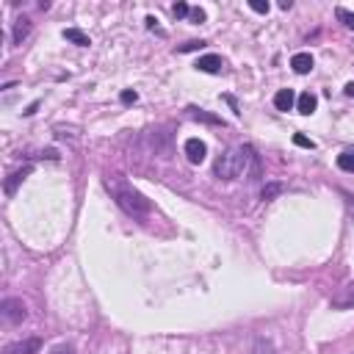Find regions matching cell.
Segmentation results:
<instances>
[{
	"label": "cell",
	"mask_w": 354,
	"mask_h": 354,
	"mask_svg": "<svg viewBox=\"0 0 354 354\" xmlns=\"http://www.w3.org/2000/svg\"><path fill=\"white\" fill-rule=\"evenodd\" d=\"M252 158H255V150H252L249 144H244V147H230L224 155L216 158V163H213V174H216L219 180H235V177L249 172Z\"/></svg>",
	"instance_id": "obj_1"
},
{
	"label": "cell",
	"mask_w": 354,
	"mask_h": 354,
	"mask_svg": "<svg viewBox=\"0 0 354 354\" xmlns=\"http://www.w3.org/2000/svg\"><path fill=\"white\" fill-rule=\"evenodd\" d=\"M108 188L113 191V199H116V205L122 208L125 213H130V216H147L150 211H153V202L144 197L141 191H136L133 186L122 180H108Z\"/></svg>",
	"instance_id": "obj_2"
},
{
	"label": "cell",
	"mask_w": 354,
	"mask_h": 354,
	"mask_svg": "<svg viewBox=\"0 0 354 354\" xmlns=\"http://www.w3.org/2000/svg\"><path fill=\"white\" fill-rule=\"evenodd\" d=\"M0 318H3L6 324L17 327V324H22V321L28 318V307H25L22 299H17V296H9V299L0 302Z\"/></svg>",
	"instance_id": "obj_3"
},
{
	"label": "cell",
	"mask_w": 354,
	"mask_h": 354,
	"mask_svg": "<svg viewBox=\"0 0 354 354\" xmlns=\"http://www.w3.org/2000/svg\"><path fill=\"white\" fill-rule=\"evenodd\" d=\"M330 307H332V310H351V307H354V280L346 282V285L332 296Z\"/></svg>",
	"instance_id": "obj_4"
},
{
	"label": "cell",
	"mask_w": 354,
	"mask_h": 354,
	"mask_svg": "<svg viewBox=\"0 0 354 354\" xmlns=\"http://www.w3.org/2000/svg\"><path fill=\"white\" fill-rule=\"evenodd\" d=\"M39 349H42L39 338H25V340H17V343L6 346V354H39Z\"/></svg>",
	"instance_id": "obj_5"
},
{
	"label": "cell",
	"mask_w": 354,
	"mask_h": 354,
	"mask_svg": "<svg viewBox=\"0 0 354 354\" xmlns=\"http://www.w3.org/2000/svg\"><path fill=\"white\" fill-rule=\"evenodd\" d=\"M186 158L191 163H202L208 158V144L202 138H188L186 141Z\"/></svg>",
	"instance_id": "obj_6"
},
{
	"label": "cell",
	"mask_w": 354,
	"mask_h": 354,
	"mask_svg": "<svg viewBox=\"0 0 354 354\" xmlns=\"http://www.w3.org/2000/svg\"><path fill=\"white\" fill-rule=\"evenodd\" d=\"M194 67H197L199 72L219 75L221 67H224V61H221V55H216V53H208V55H202V58H197V64H194Z\"/></svg>",
	"instance_id": "obj_7"
},
{
	"label": "cell",
	"mask_w": 354,
	"mask_h": 354,
	"mask_svg": "<svg viewBox=\"0 0 354 354\" xmlns=\"http://www.w3.org/2000/svg\"><path fill=\"white\" fill-rule=\"evenodd\" d=\"M315 108H318V97H315L313 92H302L299 97H296V111L299 113L310 116V113H315Z\"/></svg>",
	"instance_id": "obj_8"
},
{
	"label": "cell",
	"mask_w": 354,
	"mask_h": 354,
	"mask_svg": "<svg viewBox=\"0 0 354 354\" xmlns=\"http://www.w3.org/2000/svg\"><path fill=\"white\" fill-rule=\"evenodd\" d=\"M293 105H296L293 88H280V92L274 94V108H277V111H290Z\"/></svg>",
	"instance_id": "obj_9"
},
{
	"label": "cell",
	"mask_w": 354,
	"mask_h": 354,
	"mask_svg": "<svg viewBox=\"0 0 354 354\" xmlns=\"http://www.w3.org/2000/svg\"><path fill=\"white\" fill-rule=\"evenodd\" d=\"M290 67H293L296 75H307L310 69L315 67V61H313V55H310V53H296L293 58H290Z\"/></svg>",
	"instance_id": "obj_10"
},
{
	"label": "cell",
	"mask_w": 354,
	"mask_h": 354,
	"mask_svg": "<svg viewBox=\"0 0 354 354\" xmlns=\"http://www.w3.org/2000/svg\"><path fill=\"white\" fill-rule=\"evenodd\" d=\"M31 174V166H22V169H17V172L14 174H9V180H6V197H14V194H17V186H20V183L25 180V177H28Z\"/></svg>",
	"instance_id": "obj_11"
},
{
	"label": "cell",
	"mask_w": 354,
	"mask_h": 354,
	"mask_svg": "<svg viewBox=\"0 0 354 354\" xmlns=\"http://www.w3.org/2000/svg\"><path fill=\"white\" fill-rule=\"evenodd\" d=\"M31 34V20L28 17H20V20L14 22V31H11V42L14 44H22V39Z\"/></svg>",
	"instance_id": "obj_12"
},
{
	"label": "cell",
	"mask_w": 354,
	"mask_h": 354,
	"mask_svg": "<svg viewBox=\"0 0 354 354\" xmlns=\"http://www.w3.org/2000/svg\"><path fill=\"white\" fill-rule=\"evenodd\" d=\"M64 39L72 42V44H78V47H88V44H92V39H88L80 28H67L64 31Z\"/></svg>",
	"instance_id": "obj_13"
},
{
	"label": "cell",
	"mask_w": 354,
	"mask_h": 354,
	"mask_svg": "<svg viewBox=\"0 0 354 354\" xmlns=\"http://www.w3.org/2000/svg\"><path fill=\"white\" fill-rule=\"evenodd\" d=\"M335 17H338V20L343 22L349 31H354V14H351L349 9H335Z\"/></svg>",
	"instance_id": "obj_14"
},
{
	"label": "cell",
	"mask_w": 354,
	"mask_h": 354,
	"mask_svg": "<svg viewBox=\"0 0 354 354\" xmlns=\"http://www.w3.org/2000/svg\"><path fill=\"white\" fill-rule=\"evenodd\" d=\"M338 166L343 172H354V153H340L338 155Z\"/></svg>",
	"instance_id": "obj_15"
},
{
	"label": "cell",
	"mask_w": 354,
	"mask_h": 354,
	"mask_svg": "<svg viewBox=\"0 0 354 354\" xmlns=\"http://www.w3.org/2000/svg\"><path fill=\"white\" fill-rule=\"evenodd\" d=\"M277 194H282V186H280V183H269V186L263 188V194H260V197H263L266 202H271V199L277 197Z\"/></svg>",
	"instance_id": "obj_16"
},
{
	"label": "cell",
	"mask_w": 354,
	"mask_h": 354,
	"mask_svg": "<svg viewBox=\"0 0 354 354\" xmlns=\"http://www.w3.org/2000/svg\"><path fill=\"white\" fill-rule=\"evenodd\" d=\"M208 42H202V39H194V42H186V44H180L177 47V53H194V50H202Z\"/></svg>",
	"instance_id": "obj_17"
},
{
	"label": "cell",
	"mask_w": 354,
	"mask_h": 354,
	"mask_svg": "<svg viewBox=\"0 0 354 354\" xmlns=\"http://www.w3.org/2000/svg\"><path fill=\"white\" fill-rule=\"evenodd\" d=\"M293 144H296V147H305V150H315V141H313V138H307V136H302V133H296V136H293Z\"/></svg>",
	"instance_id": "obj_18"
},
{
	"label": "cell",
	"mask_w": 354,
	"mask_h": 354,
	"mask_svg": "<svg viewBox=\"0 0 354 354\" xmlns=\"http://www.w3.org/2000/svg\"><path fill=\"white\" fill-rule=\"evenodd\" d=\"M274 351V346H271V340H266V338H260L255 343V354H271Z\"/></svg>",
	"instance_id": "obj_19"
},
{
	"label": "cell",
	"mask_w": 354,
	"mask_h": 354,
	"mask_svg": "<svg viewBox=\"0 0 354 354\" xmlns=\"http://www.w3.org/2000/svg\"><path fill=\"white\" fill-rule=\"evenodd\" d=\"M172 14L174 17H188V14H191V9H188V3H183V0H180V3L172 6Z\"/></svg>",
	"instance_id": "obj_20"
},
{
	"label": "cell",
	"mask_w": 354,
	"mask_h": 354,
	"mask_svg": "<svg viewBox=\"0 0 354 354\" xmlns=\"http://www.w3.org/2000/svg\"><path fill=\"white\" fill-rule=\"evenodd\" d=\"M249 9L257 11V14H266L269 11V0H249Z\"/></svg>",
	"instance_id": "obj_21"
},
{
	"label": "cell",
	"mask_w": 354,
	"mask_h": 354,
	"mask_svg": "<svg viewBox=\"0 0 354 354\" xmlns=\"http://www.w3.org/2000/svg\"><path fill=\"white\" fill-rule=\"evenodd\" d=\"M119 100H122L125 105H133V103H136V100H138V94L133 92V88H125V92L119 94Z\"/></svg>",
	"instance_id": "obj_22"
},
{
	"label": "cell",
	"mask_w": 354,
	"mask_h": 354,
	"mask_svg": "<svg viewBox=\"0 0 354 354\" xmlns=\"http://www.w3.org/2000/svg\"><path fill=\"white\" fill-rule=\"evenodd\" d=\"M191 116H194V119H202V122H213V125H219V119H216V116H211V113H205V111H197V108H191Z\"/></svg>",
	"instance_id": "obj_23"
},
{
	"label": "cell",
	"mask_w": 354,
	"mask_h": 354,
	"mask_svg": "<svg viewBox=\"0 0 354 354\" xmlns=\"http://www.w3.org/2000/svg\"><path fill=\"white\" fill-rule=\"evenodd\" d=\"M50 354H78V351H75V346H69V343H58V346L50 349Z\"/></svg>",
	"instance_id": "obj_24"
},
{
	"label": "cell",
	"mask_w": 354,
	"mask_h": 354,
	"mask_svg": "<svg viewBox=\"0 0 354 354\" xmlns=\"http://www.w3.org/2000/svg\"><path fill=\"white\" fill-rule=\"evenodd\" d=\"M188 17H191V20L197 22V25L208 20V14H205V11H202V9H191V14H188Z\"/></svg>",
	"instance_id": "obj_25"
},
{
	"label": "cell",
	"mask_w": 354,
	"mask_h": 354,
	"mask_svg": "<svg viewBox=\"0 0 354 354\" xmlns=\"http://www.w3.org/2000/svg\"><path fill=\"white\" fill-rule=\"evenodd\" d=\"M36 108H39V103H34V105H28V111H22L25 116H31V113H36Z\"/></svg>",
	"instance_id": "obj_26"
},
{
	"label": "cell",
	"mask_w": 354,
	"mask_h": 354,
	"mask_svg": "<svg viewBox=\"0 0 354 354\" xmlns=\"http://www.w3.org/2000/svg\"><path fill=\"white\" fill-rule=\"evenodd\" d=\"M346 94H349V97H354V83H346Z\"/></svg>",
	"instance_id": "obj_27"
}]
</instances>
